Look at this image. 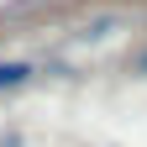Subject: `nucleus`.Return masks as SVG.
<instances>
[{"label": "nucleus", "mask_w": 147, "mask_h": 147, "mask_svg": "<svg viewBox=\"0 0 147 147\" xmlns=\"http://www.w3.org/2000/svg\"><path fill=\"white\" fill-rule=\"evenodd\" d=\"M32 79V63H0V89H16Z\"/></svg>", "instance_id": "nucleus-1"}]
</instances>
